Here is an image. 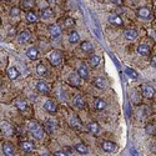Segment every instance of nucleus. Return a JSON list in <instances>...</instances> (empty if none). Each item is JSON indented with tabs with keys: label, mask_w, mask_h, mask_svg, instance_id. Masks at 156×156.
Masks as SVG:
<instances>
[{
	"label": "nucleus",
	"mask_w": 156,
	"mask_h": 156,
	"mask_svg": "<svg viewBox=\"0 0 156 156\" xmlns=\"http://www.w3.org/2000/svg\"><path fill=\"white\" fill-rule=\"evenodd\" d=\"M8 76H9V79H11V80L16 79V77L19 76V71L15 69V67H10V69L8 70Z\"/></svg>",
	"instance_id": "nucleus-29"
},
{
	"label": "nucleus",
	"mask_w": 156,
	"mask_h": 156,
	"mask_svg": "<svg viewBox=\"0 0 156 156\" xmlns=\"http://www.w3.org/2000/svg\"><path fill=\"white\" fill-rule=\"evenodd\" d=\"M20 147H21L24 152H31L34 150V144L30 141H23L20 142Z\"/></svg>",
	"instance_id": "nucleus-11"
},
{
	"label": "nucleus",
	"mask_w": 156,
	"mask_h": 156,
	"mask_svg": "<svg viewBox=\"0 0 156 156\" xmlns=\"http://www.w3.org/2000/svg\"><path fill=\"white\" fill-rule=\"evenodd\" d=\"M125 74L129 75V76L131 77V79H134V80L137 79V72L135 71V70H132L131 67H126V69H125Z\"/></svg>",
	"instance_id": "nucleus-33"
},
{
	"label": "nucleus",
	"mask_w": 156,
	"mask_h": 156,
	"mask_svg": "<svg viewBox=\"0 0 156 156\" xmlns=\"http://www.w3.org/2000/svg\"><path fill=\"white\" fill-rule=\"evenodd\" d=\"M36 71H38V74L44 75L45 72H46V67H45L43 64H39V65H38V67H36Z\"/></svg>",
	"instance_id": "nucleus-36"
},
{
	"label": "nucleus",
	"mask_w": 156,
	"mask_h": 156,
	"mask_svg": "<svg viewBox=\"0 0 156 156\" xmlns=\"http://www.w3.org/2000/svg\"><path fill=\"white\" fill-rule=\"evenodd\" d=\"M77 72H79V76L81 79H87V76H89V71H87V67L85 65H80Z\"/></svg>",
	"instance_id": "nucleus-20"
},
{
	"label": "nucleus",
	"mask_w": 156,
	"mask_h": 156,
	"mask_svg": "<svg viewBox=\"0 0 156 156\" xmlns=\"http://www.w3.org/2000/svg\"><path fill=\"white\" fill-rule=\"evenodd\" d=\"M15 105H16V107H18L21 112H24V111L28 109L26 101H23V100H16V101H15Z\"/></svg>",
	"instance_id": "nucleus-28"
},
{
	"label": "nucleus",
	"mask_w": 156,
	"mask_h": 156,
	"mask_svg": "<svg viewBox=\"0 0 156 156\" xmlns=\"http://www.w3.org/2000/svg\"><path fill=\"white\" fill-rule=\"evenodd\" d=\"M49 60H50V64L53 66H58L61 62V54L59 51H53L49 56Z\"/></svg>",
	"instance_id": "nucleus-3"
},
{
	"label": "nucleus",
	"mask_w": 156,
	"mask_h": 156,
	"mask_svg": "<svg viewBox=\"0 0 156 156\" xmlns=\"http://www.w3.org/2000/svg\"><path fill=\"white\" fill-rule=\"evenodd\" d=\"M124 35H125V38H126L127 40H135L137 38V31L135 30V29H129V30H126L124 33Z\"/></svg>",
	"instance_id": "nucleus-14"
},
{
	"label": "nucleus",
	"mask_w": 156,
	"mask_h": 156,
	"mask_svg": "<svg viewBox=\"0 0 156 156\" xmlns=\"http://www.w3.org/2000/svg\"><path fill=\"white\" fill-rule=\"evenodd\" d=\"M36 90H38L39 92H41V94H49L50 87H49V85L46 84V82L39 81L38 84H36Z\"/></svg>",
	"instance_id": "nucleus-7"
},
{
	"label": "nucleus",
	"mask_w": 156,
	"mask_h": 156,
	"mask_svg": "<svg viewBox=\"0 0 156 156\" xmlns=\"http://www.w3.org/2000/svg\"><path fill=\"white\" fill-rule=\"evenodd\" d=\"M35 3L33 1V0H23L21 1V8L26 9V10H30L31 8H34Z\"/></svg>",
	"instance_id": "nucleus-31"
},
{
	"label": "nucleus",
	"mask_w": 156,
	"mask_h": 156,
	"mask_svg": "<svg viewBox=\"0 0 156 156\" xmlns=\"http://www.w3.org/2000/svg\"><path fill=\"white\" fill-rule=\"evenodd\" d=\"M8 1H10V0H8Z\"/></svg>",
	"instance_id": "nucleus-45"
},
{
	"label": "nucleus",
	"mask_w": 156,
	"mask_h": 156,
	"mask_svg": "<svg viewBox=\"0 0 156 156\" xmlns=\"http://www.w3.org/2000/svg\"><path fill=\"white\" fill-rule=\"evenodd\" d=\"M130 152H131L132 156H139V155H137V151L135 150V147H131V149H130Z\"/></svg>",
	"instance_id": "nucleus-42"
},
{
	"label": "nucleus",
	"mask_w": 156,
	"mask_h": 156,
	"mask_svg": "<svg viewBox=\"0 0 156 156\" xmlns=\"http://www.w3.org/2000/svg\"><path fill=\"white\" fill-rule=\"evenodd\" d=\"M101 146L104 151H106V152H114L116 150V145L111 141H104Z\"/></svg>",
	"instance_id": "nucleus-8"
},
{
	"label": "nucleus",
	"mask_w": 156,
	"mask_h": 156,
	"mask_svg": "<svg viewBox=\"0 0 156 156\" xmlns=\"http://www.w3.org/2000/svg\"><path fill=\"white\" fill-rule=\"evenodd\" d=\"M43 156H55V155H51L49 152H45V154H43Z\"/></svg>",
	"instance_id": "nucleus-43"
},
{
	"label": "nucleus",
	"mask_w": 156,
	"mask_h": 156,
	"mask_svg": "<svg viewBox=\"0 0 156 156\" xmlns=\"http://www.w3.org/2000/svg\"><path fill=\"white\" fill-rule=\"evenodd\" d=\"M48 1H49V3H54V1H55V0H48Z\"/></svg>",
	"instance_id": "nucleus-44"
},
{
	"label": "nucleus",
	"mask_w": 156,
	"mask_h": 156,
	"mask_svg": "<svg viewBox=\"0 0 156 156\" xmlns=\"http://www.w3.org/2000/svg\"><path fill=\"white\" fill-rule=\"evenodd\" d=\"M149 15H150V10L147 8H140L137 9V16L140 18H149Z\"/></svg>",
	"instance_id": "nucleus-25"
},
{
	"label": "nucleus",
	"mask_w": 156,
	"mask_h": 156,
	"mask_svg": "<svg viewBox=\"0 0 156 156\" xmlns=\"http://www.w3.org/2000/svg\"><path fill=\"white\" fill-rule=\"evenodd\" d=\"M111 4H115V5H122L124 0H109Z\"/></svg>",
	"instance_id": "nucleus-39"
},
{
	"label": "nucleus",
	"mask_w": 156,
	"mask_h": 156,
	"mask_svg": "<svg viewBox=\"0 0 156 156\" xmlns=\"http://www.w3.org/2000/svg\"><path fill=\"white\" fill-rule=\"evenodd\" d=\"M30 39H31V34L28 30H24L23 33H20L19 36H18V40L20 41V43H25V41H29Z\"/></svg>",
	"instance_id": "nucleus-16"
},
{
	"label": "nucleus",
	"mask_w": 156,
	"mask_h": 156,
	"mask_svg": "<svg viewBox=\"0 0 156 156\" xmlns=\"http://www.w3.org/2000/svg\"><path fill=\"white\" fill-rule=\"evenodd\" d=\"M38 55H39V51L36 48H29L26 50V56L31 60H35L36 58H38Z\"/></svg>",
	"instance_id": "nucleus-18"
},
{
	"label": "nucleus",
	"mask_w": 156,
	"mask_h": 156,
	"mask_svg": "<svg viewBox=\"0 0 156 156\" xmlns=\"http://www.w3.org/2000/svg\"><path fill=\"white\" fill-rule=\"evenodd\" d=\"M19 13H20L19 8H11V10H10V15H11V16H18Z\"/></svg>",
	"instance_id": "nucleus-37"
},
{
	"label": "nucleus",
	"mask_w": 156,
	"mask_h": 156,
	"mask_svg": "<svg viewBox=\"0 0 156 156\" xmlns=\"http://www.w3.org/2000/svg\"><path fill=\"white\" fill-rule=\"evenodd\" d=\"M106 107V102L102 100V99H95V109L96 110H99V111H102Z\"/></svg>",
	"instance_id": "nucleus-21"
},
{
	"label": "nucleus",
	"mask_w": 156,
	"mask_h": 156,
	"mask_svg": "<svg viewBox=\"0 0 156 156\" xmlns=\"http://www.w3.org/2000/svg\"><path fill=\"white\" fill-rule=\"evenodd\" d=\"M55 156H67V154L64 152V151H56L55 152Z\"/></svg>",
	"instance_id": "nucleus-41"
},
{
	"label": "nucleus",
	"mask_w": 156,
	"mask_h": 156,
	"mask_svg": "<svg viewBox=\"0 0 156 156\" xmlns=\"http://www.w3.org/2000/svg\"><path fill=\"white\" fill-rule=\"evenodd\" d=\"M36 20H38V16H36V14H34L33 11H29V13L26 14V21H28V23L33 24V23L36 21Z\"/></svg>",
	"instance_id": "nucleus-35"
},
{
	"label": "nucleus",
	"mask_w": 156,
	"mask_h": 156,
	"mask_svg": "<svg viewBox=\"0 0 156 156\" xmlns=\"http://www.w3.org/2000/svg\"><path fill=\"white\" fill-rule=\"evenodd\" d=\"M44 109L48 112H50V114H54V112H56V104L54 102V101H51V100H49V101H46L45 104H44Z\"/></svg>",
	"instance_id": "nucleus-10"
},
{
	"label": "nucleus",
	"mask_w": 156,
	"mask_h": 156,
	"mask_svg": "<svg viewBox=\"0 0 156 156\" xmlns=\"http://www.w3.org/2000/svg\"><path fill=\"white\" fill-rule=\"evenodd\" d=\"M75 25V20H72L71 18H66V19H64L62 20V26L64 28H72Z\"/></svg>",
	"instance_id": "nucleus-30"
},
{
	"label": "nucleus",
	"mask_w": 156,
	"mask_h": 156,
	"mask_svg": "<svg viewBox=\"0 0 156 156\" xmlns=\"http://www.w3.org/2000/svg\"><path fill=\"white\" fill-rule=\"evenodd\" d=\"M75 150L79 154H81V155H85V154L89 152V149H87V146H86V145H84V144H77L76 146H75Z\"/></svg>",
	"instance_id": "nucleus-23"
},
{
	"label": "nucleus",
	"mask_w": 156,
	"mask_h": 156,
	"mask_svg": "<svg viewBox=\"0 0 156 156\" xmlns=\"http://www.w3.org/2000/svg\"><path fill=\"white\" fill-rule=\"evenodd\" d=\"M3 152H4L5 156H14L15 149H14V146L10 142H5L3 145Z\"/></svg>",
	"instance_id": "nucleus-6"
},
{
	"label": "nucleus",
	"mask_w": 156,
	"mask_h": 156,
	"mask_svg": "<svg viewBox=\"0 0 156 156\" xmlns=\"http://www.w3.org/2000/svg\"><path fill=\"white\" fill-rule=\"evenodd\" d=\"M49 33L51 36H54V38H56V36H60L61 35V29L59 25H50L49 26Z\"/></svg>",
	"instance_id": "nucleus-13"
},
{
	"label": "nucleus",
	"mask_w": 156,
	"mask_h": 156,
	"mask_svg": "<svg viewBox=\"0 0 156 156\" xmlns=\"http://www.w3.org/2000/svg\"><path fill=\"white\" fill-rule=\"evenodd\" d=\"M94 85L99 87V89H104V87H106V80L104 77H95L94 79Z\"/></svg>",
	"instance_id": "nucleus-19"
},
{
	"label": "nucleus",
	"mask_w": 156,
	"mask_h": 156,
	"mask_svg": "<svg viewBox=\"0 0 156 156\" xmlns=\"http://www.w3.org/2000/svg\"><path fill=\"white\" fill-rule=\"evenodd\" d=\"M137 53L142 56H147L150 55V46L146 44H140L139 48H137Z\"/></svg>",
	"instance_id": "nucleus-12"
},
{
	"label": "nucleus",
	"mask_w": 156,
	"mask_h": 156,
	"mask_svg": "<svg viewBox=\"0 0 156 156\" xmlns=\"http://www.w3.org/2000/svg\"><path fill=\"white\" fill-rule=\"evenodd\" d=\"M29 131H30V134L33 135L35 139H43V136H44L43 127L40 126V124L35 122V121H31L29 124Z\"/></svg>",
	"instance_id": "nucleus-1"
},
{
	"label": "nucleus",
	"mask_w": 156,
	"mask_h": 156,
	"mask_svg": "<svg viewBox=\"0 0 156 156\" xmlns=\"http://www.w3.org/2000/svg\"><path fill=\"white\" fill-rule=\"evenodd\" d=\"M150 62H151V65H152L154 67H156V55L152 56V58H151V61H150Z\"/></svg>",
	"instance_id": "nucleus-40"
},
{
	"label": "nucleus",
	"mask_w": 156,
	"mask_h": 156,
	"mask_svg": "<svg viewBox=\"0 0 156 156\" xmlns=\"http://www.w3.org/2000/svg\"><path fill=\"white\" fill-rule=\"evenodd\" d=\"M154 130H155L154 126H151V125H146V131H147L149 134H154V132H155Z\"/></svg>",
	"instance_id": "nucleus-38"
},
{
	"label": "nucleus",
	"mask_w": 156,
	"mask_h": 156,
	"mask_svg": "<svg viewBox=\"0 0 156 156\" xmlns=\"http://www.w3.org/2000/svg\"><path fill=\"white\" fill-rule=\"evenodd\" d=\"M81 49L84 50L85 53H92L94 46L91 45V43H89V41H84V43H81Z\"/></svg>",
	"instance_id": "nucleus-26"
},
{
	"label": "nucleus",
	"mask_w": 156,
	"mask_h": 156,
	"mask_svg": "<svg viewBox=\"0 0 156 156\" xmlns=\"http://www.w3.org/2000/svg\"><path fill=\"white\" fill-rule=\"evenodd\" d=\"M109 21L112 25H117V26H121L122 25V19L119 16V15H110V16H109Z\"/></svg>",
	"instance_id": "nucleus-17"
},
{
	"label": "nucleus",
	"mask_w": 156,
	"mask_h": 156,
	"mask_svg": "<svg viewBox=\"0 0 156 156\" xmlns=\"http://www.w3.org/2000/svg\"><path fill=\"white\" fill-rule=\"evenodd\" d=\"M56 122L54 121V120H48L45 122V129H46V131H48L49 134H53L55 130H56Z\"/></svg>",
	"instance_id": "nucleus-15"
},
{
	"label": "nucleus",
	"mask_w": 156,
	"mask_h": 156,
	"mask_svg": "<svg viewBox=\"0 0 156 156\" xmlns=\"http://www.w3.org/2000/svg\"><path fill=\"white\" fill-rule=\"evenodd\" d=\"M69 82L72 86H79L80 85V76H76V75H71L69 77Z\"/></svg>",
	"instance_id": "nucleus-32"
},
{
	"label": "nucleus",
	"mask_w": 156,
	"mask_h": 156,
	"mask_svg": "<svg viewBox=\"0 0 156 156\" xmlns=\"http://www.w3.org/2000/svg\"><path fill=\"white\" fill-rule=\"evenodd\" d=\"M79 40H80V36H79V34H77L76 31H71V33L69 34V41L71 44L79 43Z\"/></svg>",
	"instance_id": "nucleus-24"
},
{
	"label": "nucleus",
	"mask_w": 156,
	"mask_h": 156,
	"mask_svg": "<svg viewBox=\"0 0 156 156\" xmlns=\"http://www.w3.org/2000/svg\"><path fill=\"white\" fill-rule=\"evenodd\" d=\"M70 126H71L72 129L77 130V131H84V126H82L81 121H80V120H79V119H77L76 116L71 117V120H70Z\"/></svg>",
	"instance_id": "nucleus-4"
},
{
	"label": "nucleus",
	"mask_w": 156,
	"mask_h": 156,
	"mask_svg": "<svg viewBox=\"0 0 156 156\" xmlns=\"http://www.w3.org/2000/svg\"><path fill=\"white\" fill-rule=\"evenodd\" d=\"M0 130H1V132L4 135H6V136H10V135H13V126L10 125L9 122H1L0 125Z\"/></svg>",
	"instance_id": "nucleus-5"
},
{
	"label": "nucleus",
	"mask_w": 156,
	"mask_h": 156,
	"mask_svg": "<svg viewBox=\"0 0 156 156\" xmlns=\"http://www.w3.org/2000/svg\"><path fill=\"white\" fill-rule=\"evenodd\" d=\"M74 105L76 107H79V109H84L85 107V101H84V99H82L81 96H75L74 97Z\"/></svg>",
	"instance_id": "nucleus-22"
},
{
	"label": "nucleus",
	"mask_w": 156,
	"mask_h": 156,
	"mask_svg": "<svg viewBox=\"0 0 156 156\" xmlns=\"http://www.w3.org/2000/svg\"><path fill=\"white\" fill-rule=\"evenodd\" d=\"M141 92H142V95L146 97V99H151V97H154V95H155L154 87L150 86V85H146V84L141 85Z\"/></svg>",
	"instance_id": "nucleus-2"
},
{
	"label": "nucleus",
	"mask_w": 156,
	"mask_h": 156,
	"mask_svg": "<svg viewBox=\"0 0 156 156\" xmlns=\"http://www.w3.org/2000/svg\"><path fill=\"white\" fill-rule=\"evenodd\" d=\"M87 130H89V132L91 135H99V132H100V126H99L97 122H90L89 125H87Z\"/></svg>",
	"instance_id": "nucleus-9"
},
{
	"label": "nucleus",
	"mask_w": 156,
	"mask_h": 156,
	"mask_svg": "<svg viewBox=\"0 0 156 156\" xmlns=\"http://www.w3.org/2000/svg\"><path fill=\"white\" fill-rule=\"evenodd\" d=\"M53 16V10L51 9H44V10H41V18L43 19H49Z\"/></svg>",
	"instance_id": "nucleus-34"
},
{
	"label": "nucleus",
	"mask_w": 156,
	"mask_h": 156,
	"mask_svg": "<svg viewBox=\"0 0 156 156\" xmlns=\"http://www.w3.org/2000/svg\"><path fill=\"white\" fill-rule=\"evenodd\" d=\"M89 64H90L92 67L99 66V64H100V56H97V55H92V56H90Z\"/></svg>",
	"instance_id": "nucleus-27"
}]
</instances>
